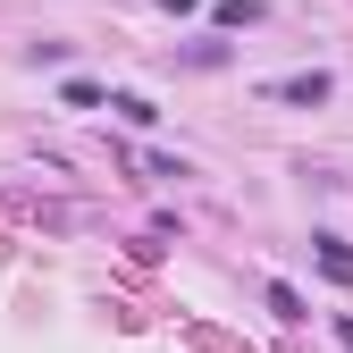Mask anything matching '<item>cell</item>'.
<instances>
[{
	"label": "cell",
	"instance_id": "obj_7",
	"mask_svg": "<svg viewBox=\"0 0 353 353\" xmlns=\"http://www.w3.org/2000/svg\"><path fill=\"white\" fill-rule=\"evenodd\" d=\"M336 345H345V353H353V320H336Z\"/></svg>",
	"mask_w": 353,
	"mask_h": 353
},
{
	"label": "cell",
	"instance_id": "obj_5",
	"mask_svg": "<svg viewBox=\"0 0 353 353\" xmlns=\"http://www.w3.org/2000/svg\"><path fill=\"white\" fill-rule=\"evenodd\" d=\"M110 110H118V118H126V126H152V118H160V110H152V101H143V93H110Z\"/></svg>",
	"mask_w": 353,
	"mask_h": 353
},
{
	"label": "cell",
	"instance_id": "obj_1",
	"mask_svg": "<svg viewBox=\"0 0 353 353\" xmlns=\"http://www.w3.org/2000/svg\"><path fill=\"white\" fill-rule=\"evenodd\" d=\"M336 93L328 68H303V76H261V101H286V110H320Z\"/></svg>",
	"mask_w": 353,
	"mask_h": 353
},
{
	"label": "cell",
	"instance_id": "obj_2",
	"mask_svg": "<svg viewBox=\"0 0 353 353\" xmlns=\"http://www.w3.org/2000/svg\"><path fill=\"white\" fill-rule=\"evenodd\" d=\"M59 101H68V110H101L110 93H101V84H93V76H59Z\"/></svg>",
	"mask_w": 353,
	"mask_h": 353
},
{
	"label": "cell",
	"instance_id": "obj_8",
	"mask_svg": "<svg viewBox=\"0 0 353 353\" xmlns=\"http://www.w3.org/2000/svg\"><path fill=\"white\" fill-rule=\"evenodd\" d=\"M160 9H176V17H185V9H202V0H160Z\"/></svg>",
	"mask_w": 353,
	"mask_h": 353
},
{
	"label": "cell",
	"instance_id": "obj_6",
	"mask_svg": "<svg viewBox=\"0 0 353 353\" xmlns=\"http://www.w3.org/2000/svg\"><path fill=\"white\" fill-rule=\"evenodd\" d=\"M219 26H228V34L236 26H261V0H219Z\"/></svg>",
	"mask_w": 353,
	"mask_h": 353
},
{
	"label": "cell",
	"instance_id": "obj_3",
	"mask_svg": "<svg viewBox=\"0 0 353 353\" xmlns=\"http://www.w3.org/2000/svg\"><path fill=\"white\" fill-rule=\"evenodd\" d=\"M270 312H278V320H312V303H303L286 278H270Z\"/></svg>",
	"mask_w": 353,
	"mask_h": 353
},
{
	"label": "cell",
	"instance_id": "obj_4",
	"mask_svg": "<svg viewBox=\"0 0 353 353\" xmlns=\"http://www.w3.org/2000/svg\"><path fill=\"white\" fill-rule=\"evenodd\" d=\"M312 244H320V270H328V278H353V252H345V236H312Z\"/></svg>",
	"mask_w": 353,
	"mask_h": 353
}]
</instances>
